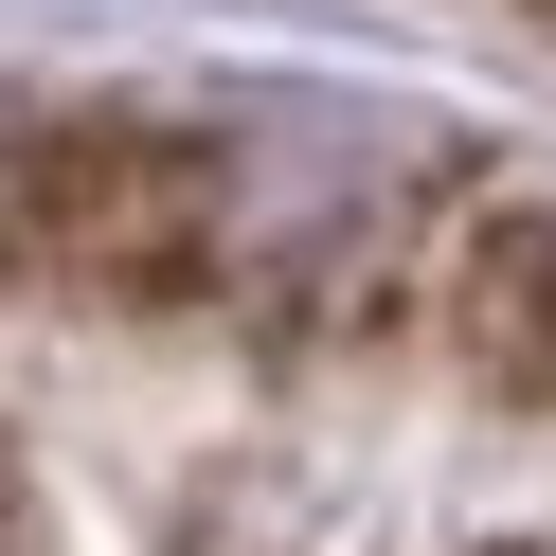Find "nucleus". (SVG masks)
Listing matches in <instances>:
<instances>
[{
  "label": "nucleus",
  "mask_w": 556,
  "mask_h": 556,
  "mask_svg": "<svg viewBox=\"0 0 556 556\" xmlns=\"http://www.w3.org/2000/svg\"><path fill=\"white\" fill-rule=\"evenodd\" d=\"M18 216H37V252L90 269V288H180L198 144H162V126H54V144L18 162Z\"/></svg>",
  "instance_id": "obj_1"
},
{
  "label": "nucleus",
  "mask_w": 556,
  "mask_h": 556,
  "mask_svg": "<svg viewBox=\"0 0 556 556\" xmlns=\"http://www.w3.org/2000/svg\"><path fill=\"white\" fill-rule=\"evenodd\" d=\"M448 324H467L484 395H556V216H484L467 288H448Z\"/></svg>",
  "instance_id": "obj_2"
}]
</instances>
